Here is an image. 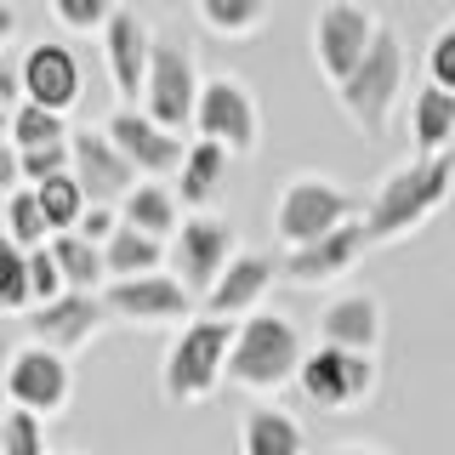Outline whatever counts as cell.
I'll list each match as a JSON object with an SVG mask.
<instances>
[{
  "instance_id": "cell-2",
  "label": "cell",
  "mask_w": 455,
  "mask_h": 455,
  "mask_svg": "<svg viewBox=\"0 0 455 455\" xmlns=\"http://www.w3.org/2000/svg\"><path fill=\"white\" fill-rule=\"evenodd\" d=\"M302 359H307L302 331H296L284 313L262 307V313H251V319H239L234 359H228V381L267 398V393L291 387V381L302 376Z\"/></svg>"
},
{
  "instance_id": "cell-12",
  "label": "cell",
  "mask_w": 455,
  "mask_h": 455,
  "mask_svg": "<svg viewBox=\"0 0 455 455\" xmlns=\"http://www.w3.org/2000/svg\"><path fill=\"white\" fill-rule=\"evenodd\" d=\"M307 404L319 410H353L376 393V359L370 353H341V347H313L302 359V376H296Z\"/></svg>"
},
{
  "instance_id": "cell-9",
  "label": "cell",
  "mask_w": 455,
  "mask_h": 455,
  "mask_svg": "<svg viewBox=\"0 0 455 455\" xmlns=\"http://www.w3.org/2000/svg\"><path fill=\"white\" fill-rule=\"evenodd\" d=\"M194 132H199V142H217L228 154H256L262 114H256L251 85L234 75H211L205 92H199V108H194Z\"/></svg>"
},
{
  "instance_id": "cell-31",
  "label": "cell",
  "mask_w": 455,
  "mask_h": 455,
  "mask_svg": "<svg viewBox=\"0 0 455 455\" xmlns=\"http://www.w3.org/2000/svg\"><path fill=\"white\" fill-rule=\"evenodd\" d=\"M23 307H35V296H28V251L0 239V313H23Z\"/></svg>"
},
{
  "instance_id": "cell-40",
  "label": "cell",
  "mask_w": 455,
  "mask_h": 455,
  "mask_svg": "<svg viewBox=\"0 0 455 455\" xmlns=\"http://www.w3.org/2000/svg\"><path fill=\"white\" fill-rule=\"evenodd\" d=\"M12 28H18V12H12V0H0V40H12Z\"/></svg>"
},
{
  "instance_id": "cell-43",
  "label": "cell",
  "mask_w": 455,
  "mask_h": 455,
  "mask_svg": "<svg viewBox=\"0 0 455 455\" xmlns=\"http://www.w3.org/2000/svg\"><path fill=\"white\" fill-rule=\"evenodd\" d=\"M6 132H12V114H0V142H6Z\"/></svg>"
},
{
  "instance_id": "cell-44",
  "label": "cell",
  "mask_w": 455,
  "mask_h": 455,
  "mask_svg": "<svg viewBox=\"0 0 455 455\" xmlns=\"http://www.w3.org/2000/svg\"><path fill=\"white\" fill-rule=\"evenodd\" d=\"M0 239H6V199H0Z\"/></svg>"
},
{
  "instance_id": "cell-35",
  "label": "cell",
  "mask_w": 455,
  "mask_h": 455,
  "mask_svg": "<svg viewBox=\"0 0 455 455\" xmlns=\"http://www.w3.org/2000/svg\"><path fill=\"white\" fill-rule=\"evenodd\" d=\"M18 171H23V188H40V182L63 177V171H68V142H57V148H28V154H18Z\"/></svg>"
},
{
  "instance_id": "cell-16",
  "label": "cell",
  "mask_w": 455,
  "mask_h": 455,
  "mask_svg": "<svg viewBox=\"0 0 455 455\" xmlns=\"http://www.w3.org/2000/svg\"><path fill=\"white\" fill-rule=\"evenodd\" d=\"M80 57L68 46H57V40H46V46H28L23 52V103L35 108H52L68 120V108L80 103Z\"/></svg>"
},
{
  "instance_id": "cell-38",
  "label": "cell",
  "mask_w": 455,
  "mask_h": 455,
  "mask_svg": "<svg viewBox=\"0 0 455 455\" xmlns=\"http://www.w3.org/2000/svg\"><path fill=\"white\" fill-rule=\"evenodd\" d=\"M23 103V57H0V114Z\"/></svg>"
},
{
  "instance_id": "cell-27",
  "label": "cell",
  "mask_w": 455,
  "mask_h": 455,
  "mask_svg": "<svg viewBox=\"0 0 455 455\" xmlns=\"http://www.w3.org/2000/svg\"><path fill=\"white\" fill-rule=\"evenodd\" d=\"M267 6H274V0H194L199 23H205L211 35H222V40L256 35V28L267 23Z\"/></svg>"
},
{
  "instance_id": "cell-28",
  "label": "cell",
  "mask_w": 455,
  "mask_h": 455,
  "mask_svg": "<svg viewBox=\"0 0 455 455\" xmlns=\"http://www.w3.org/2000/svg\"><path fill=\"white\" fill-rule=\"evenodd\" d=\"M6 142H12L18 154H28V148H57V142H68V120H63V114H52V108L18 103V108H12Z\"/></svg>"
},
{
  "instance_id": "cell-10",
  "label": "cell",
  "mask_w": 455,
  "mask_h": 455,
  "mask_svg": "<svg viewBox=\"0 0 455 455\" xmlns=\"http://www.w3.org/2000/svg\"><path fill=\"white\" fill-rule=\"evenodd\" d=\"M68 398H75V364L52 347H18L6 364V404L12 410H28V416H63Z\"/></svg>"
},
{
  "instance_id": "cell-21",
  "label": "cell",
  "mask_w": 455,
  "mask_h": 455,
  "mask_svg": "<svg viewBox=\"0 0 455 455\" xmlns=\"http://www.w3.org/2000/svg\"><path fill=\"white\" fill-rule=\"evenodd\" d=\"M120 222L137 228V234H148V239H160V245H171L177 228H182V199H177V188H165V182H137V188L120 199Z\"/></svg>"
},
{
  "instance_id": "cell-39",
  "label": "cell",
  "mask_w": 455,
  "mask_h": 455,
  "mask_svg": "<svg viewBox=\"0 0 455 455\" xmlns=\"http://www.w3.org/2000/svg\"><path fill=\"white\" fill-rule=\"evenodd\" d=\"M23 188V171H18V148L12 142H0V199H12Z\"/></svg>"
},
{
  "instance_id": "cell-3",
  "label": "cell",
  "mask_w": 455,
  "mask_h": 455,
  "mask_svg": "<svg viewBox=\"0 0 455 455\" xmlns=\"http://www.w3.org/2000/svg\"><path fill=\"white\" fill-rule=\"evenodd\" d=\"M234 336L239 324L228 319H188L165 347V370H160V387L171 404H205L217 398V387L228 381V359H234Z\"/></svg>"
},
{
  "instance_id": "cell-33",
  "label": "cell",
  "mask_w": 455,
  "mask_h": 455,
  "mask_svg": "<svg viewBox=\"0 0 455 455\" xmlns=\"http://www.w3.org/2000/svg\"><path fill=\"white\" fill-rule=\"evenodd\" d=\"M0 455H46V421L6 404V416H0Z\"/></svg>"
},
{
  "instance_id": "cell-11",
  "label": "cell",
  "mask_w": 455,
  "mask_h": 455,
  "mask_svg": "<svg viewBox=\"0 0 455 455\" xmlns=\"http://www.w3.org/2000/svg\"><path fill=\"white\" fill-rule=\"evenodd\" d=\"M103 307H108V319H120V324H148V331L177 324L182 331V324L194 319V291L177 274H142V279L103 284Z\"/></svg>"
},
{
  "instance_id": "cell-23",
  "label": "cell",
  "mask_w": 455,
  "mask_h": 455,
  "mask_svg": "<svg viewBox=\"0 0 455 455\" xmlns=\"http://www.w3.org/2000/svg\"><path fill=\"white\" fill-rule=\"evenodd\" d=\"M410 142L416 154H455V97L438 85H421L410 103Z\"/></svg>"
},
{
  "instance_id": "cell-22",
  "label": "cell",
  "mask_w": 455,
  "mask_h": 455,
  "mask_svg": "<svg viewBox=\"0 0 455 455\" xmlns=\"http://www.w3.org/2000/svg\"><path fill=\"white\" fill-rule=\"evenodd\" d=\"M302 450H307V433L291 410H274V404L245 410V421H239V455H302Z\"/></svg>"
},
{
  "instance_id": "cell-41",
  "label": "cell",
  "mask_w": 455,
  "mask_h": 455,
  "mask_svg": "<svg viewBox=\"0 0 455 455\" xmlns=\"http://www.w3.org/2000/svg\"><path fill=\"white\" fill-rule=\"evenodd\" d=\"M12 353H18V347H12V331H6V319H0V364H12Z\"/></svg>"
},
{
  "instance_id": "cell-20",
  "label": "cell",
  "mask_w": 455,
  "mask_h": 455,
  "mask_svg": "<svg viewBox=\"0 0 455 455\" xmlns=\"http://www.w3.org/2000/svg\"><path fill=\"white\" fill-rule=\"evenodd\" d=\"M319 341L324 347H341V353H370V359H376V347H381V302L364 296V291L336 296V302L319 313Z\"/></svg>"
},
{
  "instance_id": "cell-14",
  "label": "cell",
  "mask_w": 455,
  "mask_h": 455,
  "mask_svg": "<svg viewBox=\"0 0 455 455\" xmlns=\"http://www.w3.org/2000/svg\"><path fill=\"white\" fill-rule=\"evenodd\" d=\"M68 177L85 188V199H92V205H120V199L142 182L137 171L125 165V154L103 137V125L68 132Z\"/></svg>"
},
{
  "instance_id": "cell-32",
  "label": "cell",
  "mask_w": 455,
  "mask_h": 455,
  "mask_svg": "<svg viewBox=\"0 0 455 455\" xmlns=\"http://www.w3.org/2000/svg\"><path fill=\"white\" fill-rule=\"evenodd\" d=\"M46 6L68 35H103L108 18L120 12V0H46Z\"/></svg>"
},
{
  "instance_id": "cell-26",
  "label": "cell",
  "mask_w": 455,
  "mask_h": 455,
  "mask_svg": "<svg viewBox=\"0 0 455 455\" xmlns=\"http://www.w3.org/2000/svg\"><path fill=\"white\" fill-rule=\"evenodd\" d=\"M46 251H52L57 274H63V291L97 296V284H108V274H103V245H92V239H80V234H57Z\"/></svg>"
},
{
  "instance_id": "cell-18",
  "label": "cell",
  "mask_w": 455,
  "mask_h": 455,
  "mask_svg": "<svg viewBox=\"0 0 455 455\" xmlns=\"http://www.w3.org/2000/svg\"><path fill=\"white\" fill-rule=\"evenodd\" d=\"M364 251H370L364 222H347V228L313 239V245H302V251H284L279 279H291V284H331L341 274H353V262H359Z\"/></svg>"
},
{
  "instance_id": "cell-30",
  "label": "cell",
  "mask_w": 455,
  "mask_h": 455,
  "mask_svg": "<svg viewBox=\"0 0 455 455\" xmlns=\"http://www.w3.org/2000/svg\"><path fill=\"white\" fill-rule=\"evenodd\" d=\"M35 199H40V211H46L52 234H75L80 217H85V205H92V199H85V188L68 177V171H63V177H52V182H40Z\"/></svg>"
},
{
  "instance_id": "cell-37",
  "label": "cell",
  "mask_w": 455,
  "mask_h": 455,
  "mask_svg": "<svg viewBox=\"0 0 455 455\" xmlns=\"http://www.w3.org/2000/svg\"><path fill=\"white\" fill-rule=\"evenodd\" d=\"M114 228H120V205H85V217H80L75 234H80V239H92V245H108Z\"/></svg>"
},
{
  "instance_id": "cell-15",
  "label": "cell",
  "mask_w": 455,
  "mask_h": 455,
  "mask_svg": "<svg viewBox=\"0 0 455 455\" xmlns=\"http://www.w3.org/2000/svg\"><path fill=\"white\" fill-rule=\"evenodd\" d=\"M103 319H108V307H103V296H85V291H63L57 302L46 307H28V336H35V347H52V353H75L85 347L97 331H103Z\"/></svg>"
},
{
  "instance_id": "cell-7",
  "label": "cell",
  "mask_w": 455,
  "mask_h": 455,
  "mask_svg": "<svg viewBox=\"0 0 455 455\" xmlns=\"http://www.w3.org/2000/svg\"><path fill=\"white\" fill-rule=\"evenodd\" d=\"M381 18L364 6V0H324L319 18H313V63L331 85H347L353 68L364 63L370 40H376Z\"/></svg>"
},
{
  "instance_id": "cell-5",
  "label": "cell",
  "mask_w": 455,
  "mask_h": 455,
  "mask_svg": "<svg viewBox=\"0 0 455 455\" xmlns=\"http://www.w3.org/2000/svg\"><path fill=\"white\" fill-rule=\"evenodd\" d=\"M359 222V199L341 188L336 177H291L274 205V234L284 239L291 251L313 245V239L336 234V228Z\"/></svg>"
},
{
  "instance_id": "cell-29",
  "label": "cell",
  "mask_w": 455,
  "mask_h": 455,
  "mask_svg": "<svg viewBox=\"0 0 455 455\" xmlns=\"http://www.w3.org/2000/svg\"><path fill=\"white\" fill-rule=\"evenodd\" d=\"M6 239L18 251H46L52 245V222H46V211H40V199H35V188H18L6 199Z\"/></svg>"
},
{
  "instance_id": "cell-13",
  "label": "cell",
  "mask_w": 455,
  "mask_h": 455,
  "mask_svg": "<svg viewBox=\"0 0 455 455\" xmlns=\"http://www.w3.org/2000/svg\"><path fill=\"white\" fill-rule=\"evenodd\" d=\"M103 137L125 154V165H132L142 182H165V177H177V171H182V154H188V142L171 137L165 125H154L142 108H120V114H108Z\"/></svg>"
},
{
  "instance_id": "cell-24",
  "label": "cell",
  "mask_w": 455,
  "mask_h": 455,
  "mask_svg": "<svg viewBox=\"0 0 455 455\" xmlns=\"http://www.w3.org/2000/svg\"><path fill=\"white\" fill-rule=\"evenodd\" d=\"M103 274L108 284L114 279H142V274H165V245L148 234H137V228H114V239L103 245Z\"/></svg>"
},
{
  "instance_id": "cell-25",
  "label": "cell",
  "mask_w": 455,
  "mask_h": 455,
  "mask_svg": "<svg viewBox=\"0 0 455 455\" xmlns=\"http://www.w3.org/2000/svg\"><path fill=\"white\" fill-rule=\"evenodd\" d=\"M222 171H228V148L194 142V148L182 154V171H177V199L188 211H205L211 199H217V188H222Z\"/></svg>"
},
{
  "instance_id": "cell-8",
  "label": "cell",
  "mask_w": 455,
  "mask_h": 455,
  "mask_svg": "<svg viewBox=\"0 0 455 455\" xmlns=\"http://www.w3.org/2000/svg\"><path fill=\"white\" fill-rule=\"evenodd\" d=\"M234 256H239L234 228H228L222 217H211V211H194V217H182L177 239L165 245L171 274H177V279L194 291V302H205V296L217 291V279L228 274V262H234Z\"/></svg>"
},
{
  "instance_id": "cell-19",
  "label": "cell",
  "mask_w": 455,
  "mask_h": 455,
  "mask_svg": "<svg viewBox=\"0 0 455 455\" xmlns=\"http://www.w3.org/2000/svg\"><path fill=\"white\" fill-rule=\"evenodd\" d=\"M103 63H108V80L120 97H142L148 85V63H154V35L137 12H114L108 28H103Z\"/></svg>"
},
{
  "instance_id": "cell-17",
  "label": "cell",
  "mask_w": 455,
  "mask_h": 455,
  "mask_svg": "<svg viewBox=\"0 0 455 455\" xmlns=\"http://www.w3.org/2000/svg\"><path fill=\"white\" fill-rule=\"evenodd\" d=\"M279 284V262L274 256H262V251H239L234 262H228V274L217 279V291L205 296V313L211 319H228V324H239V319H251V313H262V296Z\"/></svg>"
},
{
  "instance_id": "cell-6",
  "label": "cell",
  "mask_w": 455,
  "mask_h": 455,
  "mask_svg": "<svg viewBox=\"0 0 455 455\" xmlns=\"http://www.w3.org/2000/svg\"><path fill=\"white\" fill-rule=\"evenodd\" d=\"M199 92H205V75L188 57L182 40H154V63H148V85H142V114L154 125H165L171 137H182L194 125Z\"/></svg>"
},
{
  "instance_id": "cell-36",
  "label": "cell",
  "mask_w": 455,
  "mask_h": 455,
  "mask_svg": "<svg viewBox=\"0 0 455 455\" xmlns=\"http://www.w3.org/2000/svg\"><path fill=\"white\" fill-rule=\"evenodd\" d=\"M28 296H35V307H46L63 296V274H57L52 251H28Z\"/></svg>"
},
{
  "instance_id": "cell-1",
  "label": "cell",
  "mask_w": 455,
  "mask_h": 455,
  "mask_svg": "<svg viewBox=\"0 0 455 455\" xmlns=\"http://www.w3.org/2000/svg\"><path fill=\"white\" fill-rule=\"evenodd\" d=\"M450 194H455V154H416L398 171H387V182L364 211L370 245H393V239L416 234L421 222H433L450 205Z\"/></svg>"
},
{
  "instance_id": "cell-42",
  "label": "cell",
  "mask_w": 455,
  "mask_h": 455,
  "mask_svg": "<svg viewBox=\"0 0 455 455\" xmlns=\"http://www.w3.org/2000/svg\"><path fill=\"white\" fill-rule=\"evenodd\" d=\"M331 455H387V450H370V444H341V450H331Z\"/></svg>"
},
{
  "instance_id": "cell-34",
  "label": "cell",
  "mask_w": 455,
  "mask_h": 455,
  "mask_svg": "<svg viewBox=\"0 0 455 455\" xmlns=\"http://www.w3.org/2000/svg\"><path fill=\"white\" fill-rule=\"evenodd\" d=\"M427 85L455 97V23H444L433 35V46H427Z\"/></svg>"
},
{
  "instance_id": "cell-4",
  "label": "cell",
  "mask_w": 455,
  "mask_h": 455,
  "mask_svg": "<svg viewBox=\"0 0 455 455\" xmlns=\"http://www.w3.org/2000/svg\"><path fill=\"white\" fill-rule=\"evenodd\" d=\"M404 75H410L404 35H398L393 23H381L376 40H370V52H364V63L353 68V80L336 85V97H341V108H347V120L359 125L370 142L387 132L393 103H398V92H404Z\"/></svg>"
}]
</instances>
